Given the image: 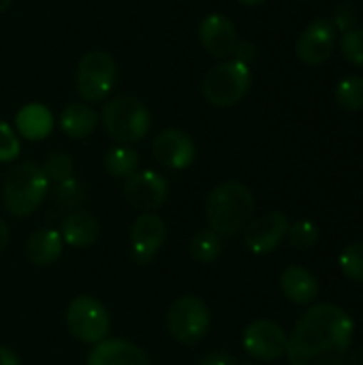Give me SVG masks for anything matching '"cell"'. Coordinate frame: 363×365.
<instances>
[{
    "label": "cell",
    "instance_id": "cell-1",
    "mask_svg": "<svg viewBox=\"0 0 363 365\" xmlns=\"http://www.w3.org/2000/svg\"><path fill=\"white\" fill-rule=\"evenodd\" d=\"M355 323L336 304L312 306L295 323L287 342L289 365H342L349 357Z\"/></svg>",
    "mask_w": 363,
    "mask_h": 365
},
{
    "label": "cell",
    "instance_id": "cell-2",
    "mask_svg": "<svg viewBox=\"0 0 363 365\" xmlns=\"http://www.w3.org/2000/svg\"><path fill=\"white\" fill-rule=\"evenodd\" d=\"M255 197L248 186L235 180H225L212 188L205 201L208 229L220 237H233L252 220Z\"/></svg>",
    "mask_w": 363,
    "mask_h": 365
},
{
    "label": "cell",
    "instance_id": "cell-3",
    "mask_svg": "<svg viewBox=\"0 0 363 365\" xmlns=\"http://www.w3.org/2000/svg\"><path fill=\"white\" fill-rule=\"evenodd\" d=\"M49 192V182L36 163L15 165L2 184V203L4 210L15 218H26L34 214Z\"/></svg>",
    "mask_w": 363,
    "mask_h": 365
},
{
    "label": "cell",
    "instance_id": "cell-4",
    "mask_svg": "<svg viewBox=\"0 0 363 365\" xmlns=\"http://www.w3.org/2000/svg\"><path fill=\"white\" fill-rule=\"evenodd\" d=\"M101 120L107 135L122 145H133L141 141L152 126V115L148 107L139 98L128 94H120L107 101L101 111Z\"/></svg>",
    "mask_w": 363,
    "mask_h": 365
},
{
    "label": "cell",
    "instance_id": "cell-5",
    "mask_svg": "<svg viewBox=\"0 0 363 365\" xmlns=\"http://www.w3.org/2000/svg\"><path fill=\"white\" fill-rule=\"evenodd\" d=\"M252 86V73L248 64L240 60H225L212 66L201 79V94L214 107L237 105Z\"/></svg>",
    "mask_w": 363,
    "mask_h": 365
},
{
    "label": "cell",
    "instance_id": "cell-6",
    "mask_svg": "<svg viewBox=\"0 0 363 365\" xmlns=\"http://www.w3.org/2000/svg\"><path fill=\"white\" fill-rule=\"evenodd\" d=\"M210 308L201 297L184 295L178 297L167 312V329L184 346L199 344L210 331Z\"/></svg>",
    "mask_w": 363,
    "mask_h": 365
},
{
    "label": "cell",
    "instance_id": "cell-7",
    "mask_svg": "<svg viewBox=\"0 0 363 365\" xmlns=\"http://www.w3.org/2000/svg\"><path fill=\"white\" fill-rule=\"evenodd\" d=\"M116 75H118V66L113 56L105 49H92L77 64L75 71L77 94L88 103L103 101L111 92L116 83Z\"/></svg>",
    "mask_w": 363,
    "mask_h": 365
},
{
    "label": "cell",
    "instance_id": "cell-8",
    "mask_svg": "<svg viewBox=\"0 0 363 365\" xmlns=\"http://www.w3.org/2000/svg\"><path fill=\"white\" fill-rule=\"evenodd\" d=\"M64 321L71 336L83 344L94 346L109 334V312L96 297H75L66 308Z\"/></svg>",
    "mask_w": 363,
    "mask_h": 365
},
{
    "label": "cell",
    "instance_id": "cell-9",
    "mask_svg": "<svg viewBox=\"0 0 363 365\" xmlns=\"http://www.w3.org/2000/svg\"><path fill=\"white\" fill-rule=\"evenodd\" d=\"M244 349L252 359L259 361H276L287 353V342L289 336L285 329L270 319H259L252 321L242 336Z\"/></svg>",
    "mask_w": 363,
    "mask_h": 365
},
{
    "label": "cell",
    "instance_id": "cell-10",
    "mask_svg": "<svg viewBox=\"0 0 363 365\" xmlns=\"http://www.w3.org/2000/svg\"><path fill=\"white\" fill-rule=\"evenodd\" d=\"M289 225H291L289 216L285 212H280V210L263 214L259 218H252L242 231L244 233V244L255 255H270L287 237Z\"/></svg>",
    "mask_w": 363,
    "mask_h": 365
},
{
    "label": "cell",
    "instance_id": "cell-11",
    "mask_svg": "<svg viewBox=\"0 0 363 365\" xmlns=\"http://www.w3.org/2000/svg\"><path fill=\"white\" fill-rule=\"evenodd\" d=\"M167 195L169 184L156 171H137L124 182V199L143 214H152L163 207Z\"/></svg>",
    "mask_w": 363,
    "mask_h": 365
},
{
    "label": "cell",
    "instance_id": "cell-12",
    "mask_svg": "<svg viewBox=\"0 0 363 365\" xmlns=\"http://www.w3.org/2000/svg\"><path fill=\"white\" fill-rule=\"evenodd\" d=\"M336 47V26L329 19H315L297 38L295 53L308 66L325 64Z\"/></svg>",
    "mask_w": 363,
    "mask_h": 365
},
{
    "label": "cell",
    "instance_id": "cell-13",
    "mask_svg": "<svg viewBox=\"0 0 363 365\" xmlns=\"http://www.w3.org/2000/svg\"><path fill=\"white\" fill-rule=\"evenodd\" d=\"M167 240V225L156 214H141L131 227V250L133 259L141 265L150 263Z\"/></svg>",
    "mask_w": 363,
    "mask_h": 365
},
{
    "label": "cell",
    "instance_id": "cell-14",
    "mask_svg": "<svg viewBox=\"0 0 363 365\" xmlns=\"http://www.w3.org/2000/svg\"><path fill=\"white\" fill-rule=\"evenodd\" d=\"M152 154L154 158L167 167V169H186L193 165L195 156H197V148L195 141L190 139V135H186L180 128H165L163 133L156 135L154 143H152Z\"/></svg>",
    "mask_w": 363,
    "mask_h": 365
},
{
    "label": "cell",
    "instance_id": "cell-15",
    "mask_svg": "<svg viewBox=\"0 0 363 365\" xmlns=\"http://www.w3.org/2000/svg\"><path fill=\"white\" fill-rule=\"evenodd\" d=\"M199 38H201L203 49L216 60L233 58L237 43H240L233 21L220 13H212V15L203 17L201 26H199Z\"/></svg>",
    "mask_w": 363,
    "mask_h": 365
},
{
    "label": "cell",
    "instance_id": "cell-16",
    "mask_svg": "<svg viewBox=\"0 0 363 365\" xmlns=\"http://www.w3.org/2000/svg\"><path fill=\"white\" fill-rule=\"evenodd\" d=\"M86 365H152V361L148 353L135 342L105 338L90 349Z\"/></svg>",
    "mask_w": 363,
    "mask_h": 365
},
{
    "label": "cell",
    "instance_id": "cell-17",
    "mask_svg": "<svg viewBox=\"0 0 363 365\" xmlns=\"http://www.w3.org/2000/svg\"><path fill=\"white\" fill-rule=\"evenodd\" d=\"M280 289L291 304L310 306L319 295V280L306 267L291 265L280 276Z\"/></svg>",
    "mask_w": 363,
    "mask_h": 365
},
{
    "label": "cell",
    "instance_id": "cell-18",
    "mask_svg": "<svg viewBox=\"0 0 363 365\" xmlns=\"http://www.w3.org/2000/svg\"><path fill=\"white\" fill-rule=\"evenodd\" d=\"M60 235H62V242L73 248H88V246L96 244V240L101 235V225L92 214H88L83 210H75L64 216Z\"/></svg>",
    "mask_w": 363,
    "mask_h": 365
},
{
    "label": "cell",
    "instance_id": "cell-19",
    "mask_svg": "<svg viewBox=\"0 0 363 365\" xmlns=\"http://www.w3.org/2000/svg\"><path fill=\"white\" fill-rule=\"evenodd\" d=\"M64 250V242L60 231L56 229H36L30 233L26 242V257L36 267H49L53 265Z\"/></svg>",
    "mask_w": 363,
    "mask_h": 365
},
{
    "label": "cell",
    "instance_id": "cell-20",
    "mask_svg": "<svg viewBox=\"0 0 363 365\" xmlns=\"http://www.w3.org/2000/svg\"><path fill=\"white\" fill-rule=\"evenodd\" d=\"M15 126H17V133L24 139L41 141V139L49 137V133L53 128V115H51V111L45 105L30 103V105H26V107H21L17 111Z\"/></svg>",
    "mask_w": 363,
    "mask_h": 365
},
{
    "label": "cell",
    "instance_id": "cell-21",
    "mask_svg": "<svg viewBox=\"0 0 363 365\" xmlns=\"http://www.w3.org/2000/svg\"><path fill=\"white\" fill-rule=\"evenodd\" d=\"M98 115L86 103H71L60 113V128L71 139H86L94 133Z\"/></svg>",
    "mask_w": 363,
    "mask_h": 365
},
{
    "label": "cell",
    "instance_id": "cell-22",
    "mask_svg": "<svg viewBox=\"0 0 363 365\" xmlns=\"http://www.w3.org/2000/svg\"><path fill=\"white\" fill-rule=\"evenodd\" d=\"M103 163L111 178L128 180L139 171V152L131 145H116L105 154Z\"/></svg>",
    "mask_w": 363,
    "mask_h": 365
},
{
    "label": "cell",
    "instance_id": "cell-23",
    "mask_svg": "<svg viewBox=\"0 0 363 365\" xmlns=\"http://www.w3.org/2000/svg\"><path fill=\"white\" fill-rule=\"evenodd\" d=\"M188 252L195 263L199 265H212L223 255V237L214 233L212 229H203L193 235Z\"/></svg>",
    "mask_w": 363,
    "mask_h": 365
},
{
    "label": "cell",
    "instance_id": "cell-24",
    "mask_svg": "<svg viewBox=\"0 0 363 365\" xmlns=\"http://www.w3.org/2000/svg\"><path fill=\"white\" fill-rule=\"evenodd\" d=\"M336 101L340 107L349 111H359L363 109V77L359 75H349L336 86Z\"/></svg>",
    "mask_w": 363,
    "mask_h": 365
},
{
    "label": "cell",
    "instance_id": "cell-25",
    "mask_svg": "<svg viewBox=\"0 0 363 365\" xmlns=\"http://www.w3.org/2000/svg\"><path fill=\"white\" fill-rule=\"evenodd\" d=\"M41 169L49 182V186L51 184L56 186V184H62L73 178V158L66 152H51L45 158V163L41 165Z\"/></svg>",
    "mask_w": 363,
    "mask_h": 365
},
{
    "label": "cell",
    "instance_id": "cell-26",
    "mask_svg": "<svg viewBox=\"0 0 363 365\" xmlns=\"http://www.w3.org/2000/svg\"><path fill=\"white\" fill-rule=\"evenodd\" d=\"M287 237L293 248L297 250H310L319 242V227L312 220H297L289 225Z\"/></svg>",
    "mask_w": 363,
    "mask_h": 365
},
{
    "label": "cell",
    "instance_id": "cell-27",
    "mask_svg": "<svg viewBox=\"0 0 363 365\" xmlns=\"http://www.w3.org/2000/svg\"><path fill=\"white\" fill-rule=\"evenodd\" d=\"M83 201V190H81V184L71 178L62 184H56L53 188V203L56 207L64 210V212H75V207Z\"/></svg>",
    "mask_w": 363,
    "mask_h": 365
},
{
    "label": "cell",
    "instance_id": "cell-28",
    "mask_svg": "<svg viewBox=\"0 0 363 365\" xmlns=\"http://www.w3.org/2000/svg\"><path fill=\"white\" fill-rule=\"evenodd\" d=\"M340 269L342 274L353 280V282H363V244L355 242L349 244L340 252Z\"/></svg>",
    "mask_w": 363,
    "mask_h": 365
},
{
    "label": "cell",
    "instance_id": "cell-29",
    "mask_svg": "<svg viewBox=\"0 0 363 365\" xmlns=\"http://www.w3.org/2000/svg\"><path fill=\"white\" fill-rule=\"evenodd\" d=\"M342 56L353 64L363 68V28H351L342 34L340 41Z\"/></svg>",
    "mask_w": 363,
    "mask_h": 365
},
{
    "label": "cell",
    "instance_id": "cell-30",
    "mask_svg": "<svg viewBox=\"0 0 363 365\" xmlns=\"http://www.w3.org/2000/svg\"><path fill=\"white\" fill-rule=\"evenodd\" d=\"M21 152V143L17 133L6 124L0 122V163H13Z\"/></svg>",
    "mask_w": 363,
    "mask_h": 365
},
{
    "label": "cell",
    "instance_id": "cell-31",
    "mask_svg": "<svg viewBox=\"0 0 363 365\" xmlns=\"http://www.w3.org/2000/svg\"><path fill=\"white\" fill-rule=\"evenodd\" d=\"M334 26L340 28L342 32L355 28V9L349 6V4L338 6V9H336V24H334Z\"/></svg>",
    "mask_w": 363,
    "mask_h": 365
},
{
    "label": "cell",
    "instance_id": "cell-32",
    "mask_svg": "<svg viewBox=\"0 0 363 365\" xmlns=\"http://www.w3.org/2000/svg\"><path fill=\"white\" fill-rule=\"evenodd\" d=\"M199 365H237V364H235V359H233L229 353L216 351V353H210L208 357H203Z\"/></svg>",
    "mask_w": 363,
    "mask_h": 365
},
{
    "label": "cell",
    "instance_id": "cell-33",
    "mask_svg": "<svg viewBox=\"0 0 363 365\" xmlns=\"http://www.w3.org/2000/svg\"><path fill=\"white\" fill-rule=\"evenodd\" d=\"M235 60H240V62H244V64H248V60L255 56V47H252V43H248V41H242V43H237V49H235Z\"/></svg>",
    "mask_w": 363,
    "mask_h": 365
},
{
    "label": "cell",
    "instance_id": "cell-34",
    "mask_svg": "<svg viewBox=\"0 0 363 365\" xmlns=\"http://www.w3.org/2000/svg\"><path fill=\"white\" fill-rule=\"evenodd\" d=\"M0 365H21L19 364V357L13 349L9 346H2L0 344Z\"/></svg>",
    "mask_w": 363,
    "mask_h": 365
},
{
    "label": "cell",
    "instance_id": "cell-35",
    "mask_svg": "<svg viewBox=\"0 0 363 365\" xmlns=\"http://www.w3.org/2000/svg\"><path fill=\"white\" fill-rule=\"evenodd\" d=\"M6 244H9V227H6V222L0 218V255H2V250L6 248Z\"/></svg>",
    "mask_w": 363,
    "mask_h": 365
},
{
    "label": "cell",
    "instance_id": "cell-36",
    "mask_svg": "<svg viewBox=\"0 0 363 365\" xmlns=\"http://www.w3.org/2000/svg\"><path fill=\"white\" fill-rule=\"evenodd\" d=\"M347 365H363V349H357L351 357H347Z\"/></svg>",
    "mask_w": 363,
    "mask_h": 365
},
{
    "label": "cell",
    "instance_id": "cell-37",
    "mask_svg": "<svg viewBox=\"0 0 363 365\" xmlns=\"http://www.w3.org/2000/svg\"><path fill=\"white\" fill-rule=\"evenodd\" d=\"M237 2H242L246 6H257V4H263L265 0H237Z\"/></svg>",
    "mask_w": 363,
    "mask_h": 365
},
{
    "label": "cell",
    "instance_id": "cell-38",
    "mask_svg": "<svg viewBox=\"0 0 363 365\" xmlns=\"http://www.w3.org/2000/svg\"><path fill=\"white\" fill-rule=\"evenodd\" d=\"M11 2H13V0H0V13H4V11L11 6Z\"/></svg>",
    "mask_w": 363,
    "mask_h": 365
},
{
    "label": "cell",
    "instance_id": "cell-39",
    "mask_svg": "<svg viewBox=\"0 0 363 365\" xmlns=\"http://www.w3.org/2000/svg\"><path fill=\"white\" fill-rule=\"evenodd\" d=\"M240 365H252V364H240Z\"/></svg>",
    "mask_w": 363,
    "mask_h": 365
}]
</instances>
